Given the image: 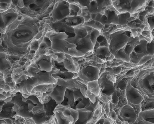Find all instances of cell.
Here are the masks:
<instances>
[{"instance_id": "cell-1", "label": "cell", "mask_w": 154, "mask_h": 124, "mask_svg": "<svg viewBox=\"0 0 154 124\" xmlns=\"http://www.w3.org/2000/svg\"><path fill=\"white\" fill-rule=\"evenodd\" d=\"M40 22L38 18L20 14L1 33V44H4L8 52L14 55L27 53L32 43L40 36Z\"/></svg>"}, {"instance_id": "cell-2", "label": "cell", "mask_w": 154, "mask_h": 124, "mask_svg": "<svg viewBox=\"0 0 154 124\" xmlns=\"http://www.w3.org/2000/svg\"><path fill=\"white\" fill-rule=\"evenodd\" d=\"M75 35L68 38L67 41L74 44L82 57L88 53L93 52L100 31L88 26L74 28Z\"/></svg>"}, {"instance_id": "cell-3", "label": "cell", "mask_w": 154, "mask_h": 124, "mask_svg": "<svg viewBox=\"0 0 154 124\" xmlns=\"http://www.w3.org/2000/svg\"><path fill=\"white\" fill-rule=\"evenodd\" d=\"M136 18L130 14L120 13L113 5L107 6L100 13L97 15L94 20L105 24L115 25L123 28H128V25Z\"/></svg>"}, {"instance_id": "cell-4", "label": "cell", "mask_w": 154, "mask_h": 124, "mask_svg": "<svg viewBox=\"0 0 154 124\" xmlns=\"http://www.w3.org/2000/svg\"><path fill=\"white\" fill-rule=\"evenodd\" d=\"M69 36L66 32H57L52 30L47 32L45 35V37L49 39L51 47L55 53H63L72 57H82L77 51L76 46L67 41Z\"/></svg>"}, {"instance_id": "cell-5", "label": "cell", "mask_w": 154, "mask_h": 124, "mask_svg": "<svg viewBox=\"0 0 154 124\" xmlns=\"http://www.w3.org/2000/svg\"><path fill=\"white\" fill-rule=\"evenodd\" d=\"M56 1H23V7L21 9L17 8L21 10L19 11L20 14L24 12L23 15L38 18V16L44 14L50 8L53 7Z\"/></svg>"}, {"instance_id": "cell-6", "label": "cell", "mask_w": 154, "mask_h": 124, "mask_svg": "<svg viewBox=\"0 0 154 124\" xmlns=\"http://www.w3.org/2000/svg\"><path fill=\"white\" fill-rule=\"evenodd\" d=\"M147 1H112V5L120 13L128 12L134 17L145 10Z\"/></svg>"}, {"instance_id": "cell-7", "label": "cell", "mask_w": 154, "mask_h": 124, "mask_svg": "<svg viewBox=\"0 0 154 124\" xmlns=\"http://www.w3.org/2000/svg\"><path fill=\"white\" fill-rule=\"evenodd\" d=\"M70 3L74 4L80 8L86 9L92 15L94 20L96 16L112 4V1H70Z\"/></svg>"}, {"instance_id": "cell-8", "label": "cell", "mask_w": 154, "mask_h": 124, "mask_svg": "<svg viewBox=\"0 0 154 124\" xmlns=\"http://www.w3.org/2000/svg\"><path fill=\"white\" fill-rule=\"evenodd\" d=\"M70 5L67 1H57L49 14V21L52 23L60 21L69 16Z\"/></svg>"}, {"instance_id": "cell-9", "label": "cell", "mask_w": 154, "mask_h": 124, "mask_svg": "<svg viewBox=\"0 0 154 124\" xmlns=\"http://www.w3.org/2000/svg\"><path fill=\"white\" fill-rule=\"evenodd\" d=\"M56 116L59 124H75L78 119L79 112L66 105Z\"/></svg>"}, {"instance_id": "cell-10", "label": "cell", "mask_w": 154, "mask_h": 124, "mask_svg": "<svg viewBox=\"0 0 154 124\" xmlns=\"http://www.w3.org/2000/svg\"><path fill=\"white\" fill-rule=\"evenodd\" d=\"M20 14L17 9L12 5L8 9L1 13V33L14 22Z\"/></svg>"}, {"instance_id": "cell-11", "label": "cell", "mask_w": 154, "mask_h": 124, "mask_svg": "<svg viewBox=\"0 0 154 124\" xmlns=\"http://www.w3.org/2000/svg\"><path fill=\"white\" fill-rule=\"evenodd\" d=\"M100 70L97 67L88 65L79 68V77L84 81L89 82L98 80L99 77Z\"/></svg>"}, {"instance_id": "cell-12", "label": "cell", "mask_w": 154, "mask_h": 124, "mask_svg": "<svg viewBox=\"0 0 154 124\" xmlns=\"http://www.w3.org/2000/svg\"><path fill=\"white\" fill-rule=\"evenodd\" d=\"M139 85L146 95L154 98V71L146 74L140 81Z\"/></svg>"}, {"instance_id": "cell-13", "label": "cell", "mask_w": 154, "mask_h": 124, "mask_svg": "<svg viewBox=\"0 0 154 124\" xmlns=\"http://www.w3.org/2000/svg\"><path fill=\"white\" fill-rule=\"evenodd\" d=\"M118 118L125 123H134L137 120V117L134 109L129 105L124 106L120 109Z\"/></svg>"}, {"instance_id": "cell-14", "label": "cell", "mask_w": 154, "mask_h": 124, "mask_svg": "<svg viewBox=\"0 0 154 124\" xmlns=\"http://www.w3.org/2000/svg\"><path fill=\"white\" fill-rule=\"evenodd\" d=\"M125 96L128 102L134 105L140 104L144 99L139 91L131 84L126 86Z\"/></svg>"}, {"instance_id": "cell-15", "label": "cell", "mask_w": 154, "mask_h": 124, "mask_svg": "<svg viewBox=\"0 0 154 124\" xmlns=\"http://www.w3.org/2000/svg\"><path fill=\"white\" fill-rule=\"evenodd\" d=\"M74 97L75 109L87 108L91 102L88 97L84 96L79 89L74 91Z\"/></svg>"}, {"instance_id": "cell-16", "label": "cell", "mask_w": 154, "mask_h": 124, "mask_svg": "<svg viewBox=\"0 0 154 124\" xmlns=\"http://www.w3.org/2000/svg\"><path fill=\"white\" fill-rule=\"evenodd\" d=\"M137 120L140 123L154 124V109H149L140 112Z\"/></svg>"}, {"instance_id": "cell-17", "label": "cell", "mask_w": 154, "mask_h": 124, "mask_svg": "<svg viewBox=\"0 0 154 124\" xmlns=\"http://www.w3.org/2000/svg\"><path fill=\"white\" fill-rule=\"evenodd\" d=\"M66 89V87L57 85L50 96L56 102L57 105L60 104L65 98Z\"/></svg>"}, {"instance_id": "cell-18", "label": "cell", "mask_w": 154, "mask_h": 124, "mask_svg": "<svg viewBox=\"0 0 154 124\" xmlns=\"http://www.w3.org/2000/svg\"><path fill=\"white\" fill-rule=\"evenodd\" d=\"M76 109L79 112V118L75 123H88L91 118L94 110L86 108Z\"/></svg>"}, {"instance_id": "cell-19", "label": "cell", "mask_w": 154, "mask_h": 124, "mask_svg": "<svg viewBox=\"0 0 154 124\" xmlns=\"http://www.w3.org/2000/svg\"><path fill=\"white\" fill-rule=\"evenodd\" d=\"M67 25L73 28L82 26L85 21L82 17L78 16H69L63 20Z\"/></svg>"}, {"instance_id": "cell-20", "label": "cell", "mask_w": 154, "mask_h": 124, "mask_svg": "<svg viewBox=\"0 0 154 124\" xmlns=\"http://www.w3.org/2000/svg\"><path fill=\"white\" fill-rule=\"evenodd\" d=\"M66 54V58L63 63L64 67L69 72L78 73L79 68L78 63L72 57L69 55Z\"/></svg>"}, {"instance_id": "cell-21", "label": "cell", "mask_w": 154, "mask_h": 124, "mask_svg": "<svg viewBox=\"0 0 154 124\" xmlns=\"http://www.w3.org/2000/svg\"><path fill=\"white\" fill-rule=\"evenodd\" d=\"M18 109H17V115L23 118H31L34 117L35 115H33L30 113V111L29 108L28 101L24 102L23 100L21 104L17 105Z\"/></svg>"}, {"instance_id": "cell-22", "label": "cell", "mask_w": 154, "mask_h": 124, "mask_svg": "<svg viewBox=\"0 0 154 124\" xmlns=\"http://www.w3.org/2000/svg\"><path fill=\"white\" fill-rule=\"evenodd\" d=\"M87 84L86 92L87 95L88 96L90 95V96L93 97L95 99H96V97L99 95L100 92V86L97 80L88 82ZM93 98L95 102L96 100H94L93 97Z\"/></svg>"}, {"instance_id": "cell-23", "label": "cell", "mask_w": 154, "mask_h": 124, "mask_svg": "<svg viewBox=\"0 0 154 124\" xmlns=\"http://www.w3.org/2000/svg\"><path fill=\"white\" fill-rule=\"evenodd\" d=\"M52 28L53 31L57 32L62 31L63 32H68L75 34L74 28L71 27L66 24L63 20L52 23Z\"/></svg>"}, {"instance_id": "cell-24", "label": "cell", "mask_w": 154, "mask_h": 124, "mask_svg": "<svg viewBox=\"0 0 154 124\" xmlns=\"http://www.w3.org/2000/svg\"><path fill=\"white\" fill-rule=\"evenodd\" d=\"M101 86V92L108 96L111 95L115 90L114 85L113 81L109 80H105Z\"/></svg>"}, {"instance_id": "cell-25", "label": "cell", "mask_w": 154, "mask_h": 124, "mask_svg": "<svg viewBox=\"0 0 154 124\" xmlns=\"http://www.w3.org/2000/svg\"><path fill=\"white\" fill-rule=\"evenodd\" d=\"M38 64L42 70L47 72H51L54 67L52 62L45 59L40 60Z\"/></svg>"}, {"instance_id": "cell-26", "label": "cell", "mask_w": 154, "mask_h": 124, "mask_svg": "<svg viewBox=\"0 0 154 124\" xmlns=\"http://www.w3.org/2000/svg\"><path fill=\"white\" fill-rule=\"evenodd\" d=\"M58 105L56 102L53 99L51 100L48 103L44 104V108L45 112L46 114L48 116H52L54 114L53 112L56 106Z\"/></svg>"}, {"instance_id": "cell-27", "label": "cell", "mask_w": 154, "mask_h": 124, "mask_svg": "<svg viewBox=\"0 0 154 124\" xmlns=\"http://www.w3.org/2000/svg\"><path fill=\"white\" fill-rule=\"evenodd\" d=\"M88 26L97 30L101 32L103 30L104 25L98 21L92 20L89 21L85 22L82 26Z\"/></svg>"}, {"instance_id": "cell-28", "label": "cell", "mask_w": 154, "mask_h": 124, "mask_svg": "<svg viewBox=\"0 0 154 124\" xmlns=\"http://www.w3.org/2000/svg\"><path fill=\"white\" fill-rule=\"evenodd\" d=\"M65 97L68 100L67 105L66 106L75 109L74 91L67 89L65 92Z\"/></svg>"}, {"instance_id": "cell-29", "label": "cell", "mask_w": 154, "mask_h": 124, "mask_svg": "<svg viewBox=\"0 0 154 124\" xmlns=\"http://www.w3.org/2000/svg\"><path fill=\"white\" fill-rule=\"evenodd\" d=\"M77 15L83 18L84 19L85 22L93 20L91 14L87 9L85 8H80Z\"/></svg>"}, {"instance_id": "cell-30", "label": "cell", "mask_w": 154, "mask_h": 124, "mask_svg": "<svg viewBox=\"0 0 154 124\" xmlns=\"http://www.w3.org/2000/svg\"><path fill=\"white\" fill-rule=\"evenodd\" d=\"M1 70L2 71L9 68L11 65L6 58V55L2 52H1Z\"/></svg>"}, {"instance_id": "cell-31", "label": "cell", "mask_w": 154, "mask_h": 124, "mask_svg": "<svg viewBox=\"0 0 154 124\" xmlns=\"http://www.w3.org/2000/svg\"><path fill=\"white\" fill-rule=\"evenodd\" d=\"M147 26L151 31L154 29V13L148 14L146 16Z\"/></svg>"}, {"instance_id": "cell-32", "label": "cell", "mask_w": 154, "mask_h": 124, "mask_svg": "<svg viewBox=\"0 0 154 124\" xmlns=\"http://www.w3.org/2000/svg\"><path fill=\"white\" fill-rule=\"evenodd\" d=\"M70 14L69 16L77 15L80 8L74 4H70Z\"/></svg>"}, {"instance_id": "cell-33", "label": "cell", "mask_w": 154, "mask_h": 124, "mask_svg": "<svg viewBox=\"0 0 154 124\" xmlns=\"http://www.w3.org/2000/svg\"><path fill=\"white\" fill-rule=\"evenodd\" d=\"M96 124H109L110 122L108 120L104 117H102L99 119L95 123Z\"/></svg>"}, {"instance_id": "cell-34", "label": "cell", "mask_w": 154, "mask_h": 124, "mask_svg": "<svg viewBox=\"0 0 154 124\" xmlns=\"http://www.w3.org/2000/svg\"><path fill=\"white\" fill-rule=\"evenodd\" d=\"M111 116L112 119L115 120H116L118 118L116 114L114 111L111 112Z\"/></svg>"}, {"instance_id": "cell-35", "label": "cell", "mask_w": 154, "mask_h": 124, "mask_svg": "<svg viewBox=\"0 0 154 124\" xmlns=\"http://www.w3.org/2000/svg\"><path fill=\"white\" fill-rule=\"evenodd\" d=\"M151 33L152 38L154 39V29L151 31Z\"/></svg>"}]
</instances>
